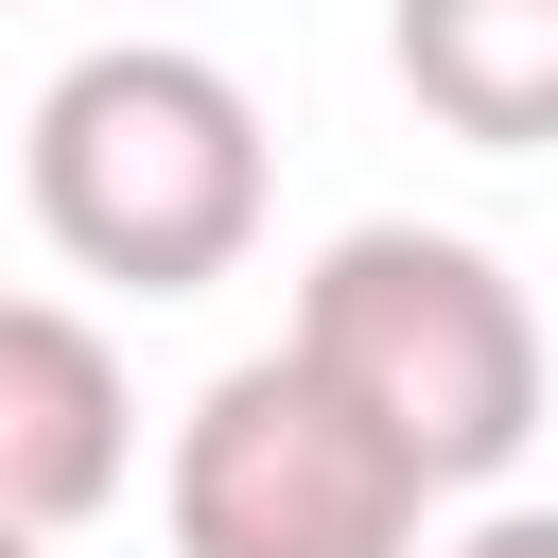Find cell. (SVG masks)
Wrapping results in <instances>:
<instances>
[{
	"mask_svg": "<svg viewBox=\"0 0 558 558\" xmlns=\"http://www.w3.org/2000/svg\"><path fill=\"white\" fill-rule=\"evenodd\" d=\"M17 192H35V244L105 296H209L244 244H262V105L227 52L192 35H105L35 87L17 122Z\"/></svg>",
	"mask_w": 558,
	"mask_h": 558,
	"instance_id": "obj_1",
	"label": "cell"
},
{
	"mask_svg": "<svg viewBox=\"0 0 558 558\" xmlns=\"http://www.w3.org/2000/svg\"><path fill=\"white\" fill-rule=\"evenodd\" d=\"M279 349H314L436 488H488V471L541 436V296H523L471 227H418V209L331 227Z\"/></svg>",
	"mask_w": 558,
	"mask_h": 558,
	"instance_id": "obj_2",
	"label": "cell"
},
{
	"mask_svg": "<svg viewBox=\"0 0 558 558\" xmlns=\"http://www.w3.org/2000/svg\"><path fill=\"white\" fill-rule=\"evenodd\" d=\"M157 523H174V558H418L436 471H418L314 349H244V366L174 418Z\"/></svg>",
	"mask_w": 558,
	"mask_h": 558,
	"instance_id": "obj_3",
	"label": "cell"
},
{
	"mask_svg": "<svg viewBox=\"0 0 558 558\" xmlns=\"http://www.w3.org/2000/svg\"><path fill=\"white\" fill-rule=\"evenodd\" d=\"M140 471V384L105 349V314L70 296H0V523L17 541H87Z\"/></svg>",
	"mask_w": 558,
	"mask_h": 558,
	"instance_id": "obj_4",
	"label": "cell"
},
{
	"mask_svg": "<svg viewBox=\"0 0 558 558\" xmlns=\"http://www.w3.org/2000/svg\"><path fill=\"white\" fill-rule=\"evenodd\" d=\"M384 52H401L436 140L558 157V0H384Z\"/></svg>",
	"mask_w": 558,
	"mask_h": 558,
	"instance_id": "obj_5",
	"label": "cell"
},
{
	"mask_svg": "<svg viewBox=\"0 0 558 558\" xmlns=\"http://www.w3.org/2000/svg\"><path fill=\"white\" fill-rule=\"evenodd\" d=\"M436 558H558V506H488V523H453Z\"/></svg>",
	"mask_w": 558,
	"mask_h": 558,
	"instance_id": "obj_6",
	"label": "cell"
},
{
	"mask_svg": "<svg viewBox=\"0 0 558 558\" xmlns=\"http://www.w3.org/2000/svg\"><path fill=\"white\" fill-rule=\"evenodd\" d=\"M0 558H70V541H17V523H0Z\"/></svg>",
	"mask_w": 558,
	"mask_h": 558,
	"instance_id": "obj_7",
	"label": "cell"
}]
</instances>
